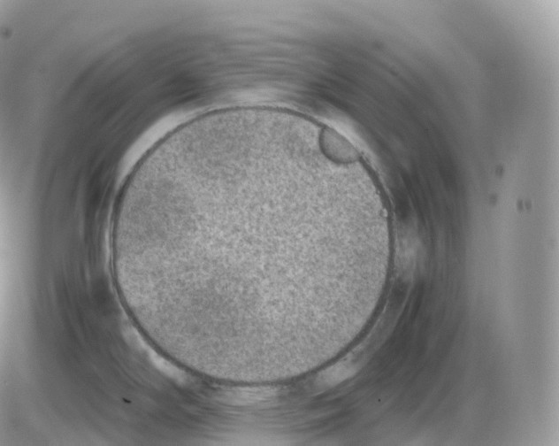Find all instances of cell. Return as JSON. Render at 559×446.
I'll return each instance as SVG.
<instances>
[{
	"label": "cell",
	"mask_w": 559,
	"mask_h": 446,
	"mask_svg": "<svg viewBox=\"0 0 559 446\" xmlns=\"http://www.w3.org/2000/svg\"><path fill=\"white\" fill-rule=\"evenodd\" d=\"M356 371L353 363L340 361L323 371L318 379L324 387H334L351 377Z\"/></svg>",
	"instance_id": "2"
},
{
	"label": "cell",
	"mask_w": 559,
	"mask_h": 446,
	"mask_svg": "<svg viewBox=\"0 0 559 446\" xmlns=\"http://www.w3.org/2000/svg\"><path fill=\"white\" fill-rule=\"evenodd\" d=\"M135 212L176 313L214 340L312 318L324 256L348 231L333 171L275 147L172 153L143 171Z\"/></svg>",
	"instance_id": "1"
}]
</instances>
